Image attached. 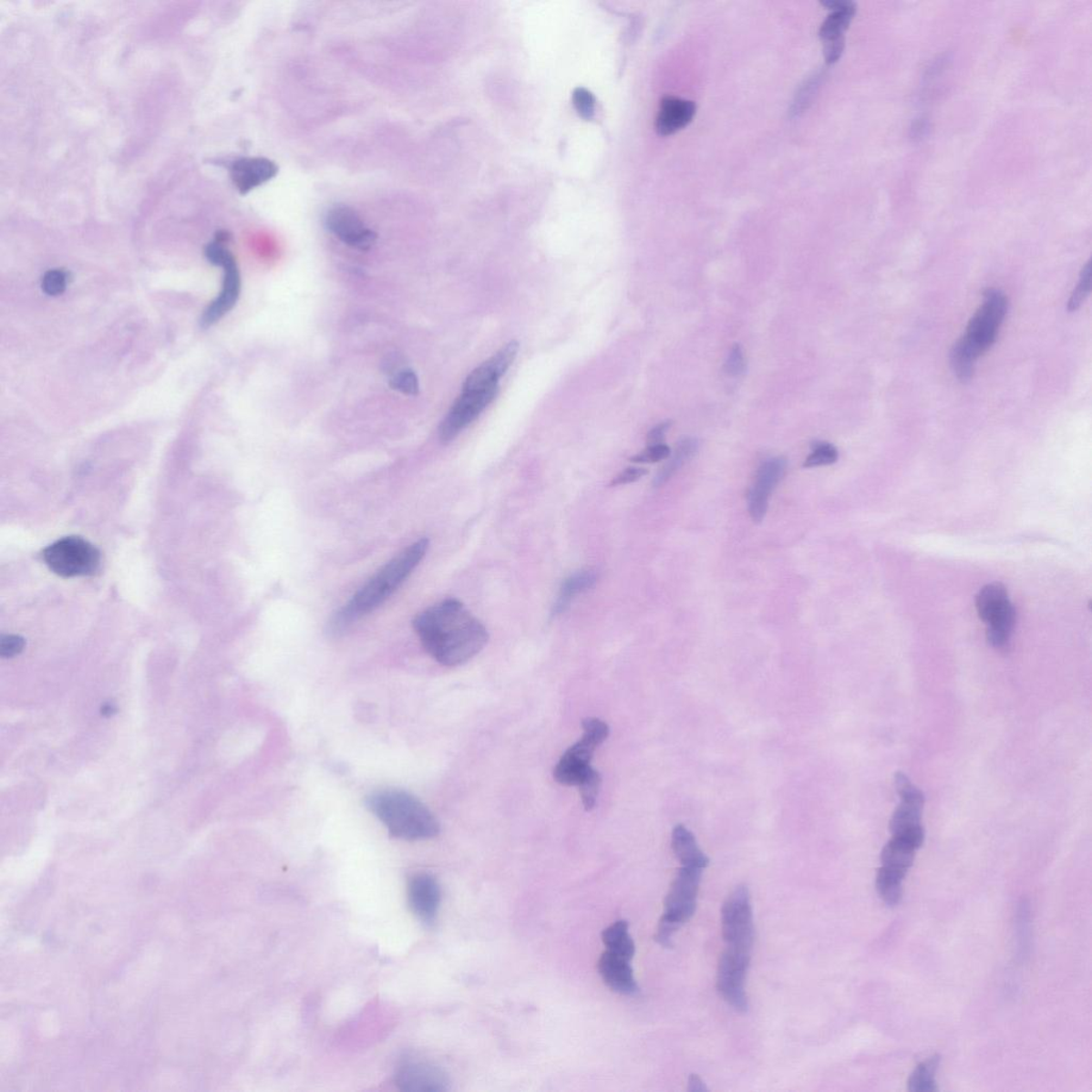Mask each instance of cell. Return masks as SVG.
<instances>
[{"label":"cell","mask_w":1092,"mask_h":1092,"mask_svg":"<svg viewBox=\"0 0 1092 1092\" xmlns=\"http://www.w3.org/2000/svg\"><path fill=\"white\" fill-rule=\"evenodd\" d=\"M413 627L425 650L448 667L472 660L489 642L486 626L456 599L420 613L413 620Z\"/></svg>","instance_id":"6da1fadb"},{"label":"cell","mask_w":1092,"mask_h":1092,"mask_svg":"<svg viewBox=\"0 0 1092 1092\" xmlns=\"http://www.w3.org/2000/svg\"><path fill=\"white\" fill-rule=\"evenodd\" d=\"M428 548L429 540L420 539L394 557L338 612L332 630L340 632L384 604L424 560Z\"/></svg>","instance_id":"7a4b0ae2"},{"label":"cell","mask_w":1092,"mask_h":1092,"mask_svg":"<svg viewBox=\"0 0 1092 1092\" xmlns=\"http://www.w3.org/2000/svg\"><path fill=\"white\" fill-rule=\"evenodd\" d=\"M366 806L394 838L420 840L440 833L436 816L417 797L404 790H380L368 797Z\"/></svg>","instance_id":"3957f363"},{"label":"cell","mask_w":1092,"mask_h":1092,"mask_svg":"<svg viewBox=\"0 0 1092 1092\" xmlns=\"http://www.w3.org/2000/svg\"><path fill=\"white\" fill-rule=\"evenodd\" d=\"M702 869L682 866L671 883L664 901V910L658 924L655 940L664 947L673 945L674 934L685 924L695 912L696 900L702 877Z\"/></svg>","instance_id":"277c9868"},{"label":"cell","mask_w":1092,"mask_h":1092,"mask_svg":"<svg viewBox=\"0 0 1092 1092\" xmlns=\"http://www.w3.org/2000/svg\"><path fill=\"white\" fill-rule=\"evenodd\" d=\"M582 737L564 753L556 765L554 778L558 783L567 787H579L589 771L590 762L598 747L603 744L610 734V727L599 718L582 721Z\"/></svg>","instance_id":"5b68a950"},{"label":"cell","mask_w":1092,"mask_h":1092,"mask_svg":"<svg viewBox=\"0 0 1092 1092\" xmlns=\"http://www.w3.org/2000/svg\"><path fill=\"white\" fill-rule=\"evenodd\" d=\"M1008 309L1006 294L995 288L984 294V303L970 320L968 330L960 338L975 360L994 346Z\"/></svg>","instance_id":"8992f818"},{"label":"cell","mask_w":1092,"mask_h":1092,"mask_svg":"<svg viewBox=\"0 0 1092 1092\" xmlns=\"http://www.w3.org/2000/svg\"><path fill=\"white\" fill-rule=\"evenodd\" d=\"M721 931L727 949L751 953L756 928L748 888L739 886L721 909Z\"/></svg>","instance_id":"52a82bcc"},{"label":"cell","mask_w":1092,"mask_h":1092,"mask_svg":"<svg viewBox=\"0 0 1092 1092\" xmlns=\"http://www.w3.org/2000/svg\"><path fill=\"white\" fill-rule=\"evenodd\" d=\"M44 561L54 573L62 577L91 575L99 567V551L79 537L58 540L44 551Z\"/></svg>","instance_id":"ba28073f"},{"label":"cell","mask_w":1092,"mask_h":1092,"mask_svg":"<svg viewBox=\"0 0 1092 1092\" xmlns=\"http://www.w3.org/2000/svg\"><path fill=\"white\" fill-rule=\"evenodd\" d=\"M205 256L213 265L223 268L224 278L222 290L218 297L207 307L201 318L203 328L211 326L221 320L235 306L241 294V273L235 257L225 247V243L217 241L207 244Z\"/></svg>","instance_id":"9c48e42d"},{"label":"cell","mask_w":1092,"mask_h":1092,"mask_svg":"<svg viewBox=\"0 0 1092 1092\" xmlns=\"http://www.w3.org/2000/svg\"><path fill=\"white\" fill-rule=\"evenodd\" d=\"M748 952L726 949L717 969V989L723 999L739 1013L748 1010L746 994L747 972L750 964Z\"/></svg>","instance_id":"30bf717a"},{"label":"cell","mask_w":1092,"mask_h":1092,"mask_svg":"<svg viewBox=\"0 0 1092 1092\" xmlns=\"http://www.w3.org/2000/svg\"><path fill=\"white\" fill-rule=\"evenodd\" d=\"M498 394V386L480 392H463L457 399L453 407L444 418L438 436L443 443H449L467 427L479 417V414L492 403Z\"/></svg>","instance_id":"8fae6325"},{"label":"cell","mask_w":1092,"mask_h":1092,"mask_svg":"<svg viewBox=\"0 0 1092 1092\" xmlns=\"http://www.w3.org/2000/svg\"><path fill=\"white\" fill-rule=\"evenodd\" d=\"M788 461L783 457L771 458L757 469L755 482L749 489L748 511L753 522L762 523L768 510L771 493L786 475Z\"/></svg>","instance_id":"7c38bea8"},{"label":"cell","mask_w":1092,"mask_h":1092,"mask_svg":"<svg viewBox=\"0 0 1092 1092\" xmlns=\"http://www.w3.org/2000/svg\"><path fill=\"white\" fill-rule=\"evenodd\" d=\"M326 228L347 246L367 251L376 241V234L364 224L359 213L347 205H336L326 213Z\"/></svg>","instance_id":"4fadbf2b"},{"label":"cell","mask_w":1092,"mask_h":1092,"mask_svg":"<svg viewBox=\"0 0 1092 1092\" xmlns=\"http://www.w3.org/2000/svg\"><path fill=\"white\" fill-rule=\"evenodd\" d=\"M520 344L511 341L498 351L491 359L482 363L470 373L463 385V392H480L498 386V381L512 366L518 355Z\"/></svg>","instance_id":"5bb4252c"},{"label":"cell","mask_w":1092,"mask_h":1092,"mask_svg":"<svg viewBox=\"0 0 1092 1092\" xmlns=\"http://www.w3.org/2000/svg\"><path fill=\"white\" fill-rule=\"evenodd\" d=\"M399 1089L409 1092H440L448 1089V1078L435 1066L410 1063L400 1066L397 1075Z\"/></svg>","instance_id":"9a60e30c"},{"label":"cell","mask_w":1092,"mask_h":1092,"mask_svg":"<svg viewBox=\"0 0 1092 1092\" xmlns=\"http://www.w3.org/2000/svg\"><path fill=\"white\" fill-rule=\"evenodd\" d=\"M279 167L265 157H249L237 160L231 167V178L237 191L247 194L255 188L277 177Z\"/></svg>","instance_id":"2e32d148"},{"label":"cell","mask_w":1092,"mask_h":1092,"mask_svg":"<svg viewBox=\"0 0 1092 1092\" xmlns=\"http://www.w3.org/2000/svg\"><path fill=\"white\" fill-rule=\"evenodd\" d=\"M409 902L418 918L426 922L436 920L441 902V889L430 875L422 874L412 878L409 884Z\"/></svg>","instance_id":"e0dca14e"},{"label":"cell","mask_w":1092,"mask_h":1092,"mask_svg":"<svg viewBox=\"0 0 1092 1092\" xmlns=\"http://www.w3.org/2000/svg\"><path fill=\"white\" fill-rule=\"evenodd\" d=\"M631 960L614 955L606 951L599 960V972L603 981L614 993L634 995L638 986L630 964Z\"/></svg>","instance_id":"ac0fdd59"},{"label":"cell","mask_w":1092,"mask_h":1092,"mask_svg":"<svg viewBox=\"0 0 1092 1092\" xmlns=\"http://www.w3.org/2000/svg\"><path fill=\"white\" fill-rule=\"evenodd\" d=\"M696 106L692 100L675 97L662 99L656 118V130L661 136H669L686 128L693 121Z\"/></svg>","instance_id":"d6986e66"},{"label":"cell","mask_w":1092,"mask_h":1092,"mask_svg":"<svg viewBox=\"0 0 1092 1092\" xmlns=\"http://www.w3.org/2000/svg\"><path fill=\"white\" fill-rule=\"evenodd\" d=\"M976 610L978 617L987 625L1015 612V606L1009 601L1006 587L997 582L988 583L978 592Z\"/></svg>","instance_id":"ffe728a7"},{"label":"cell","mask_w":1092,"mask_h":1092,"mask_svg":"<svg viewBox=\"0 0 1092 1092\" xmlns=\"http://www.w3.org/2000/svg\"><path fill=\"white\" fill-rule=\"evenodd\" d=\"M596 582H598V574L592 569L582 570L569 576L563 581L560 592H558L551 614L557 617L566 613L576 596L593 588Z\"/></svg>","instance_id":"44dd1931"},{"label":"cell","mask_w":1092,"mask_h":1092,"mask_svg":"<svg viewBox=\"0 0 1092 1092\" xmlns=\"http://www.w3.org/2000/svg\"><path fill=\"white\" fill-rule=\"evenodd\" d=\"M700 442L698 438L693 437L680 438L675 445L674 453H671L669 460L664 464V467L658 470L655 479H653V487L661 488L666 485L686 463L694 459L695 455L698 454Z\"/></svg>","instance_id":"7402d4cb"},{"label":"cell","mask_w":1092,"mask_h":1092,"mask_svg":"<svg viewBox=\"0 0 1092 1092\" xmlns=\"http://www.w3.org/2000/svg\"><path fill=\"white\" fill-rule=\"evenodd\" d=\"M671 846H673L675 855L682 866H692V868L702 870L707 868L709 859L700 850L694 834L687 828L682 825L675 828Z\"/></svg>","instance_id":"603a6c76"},{"label":"cell","mask_w":1092,"mask_h":1092,"mask_svg":"<svg viewBox=\"0 0 1092 1092\" xmlns=\"http://www.w3.org/2000/svg\"><path fill=\"white\" fill-rule=\"evenodd\" d=\"M856 8L855 3L843 0L842 5L833 9L832 15L827 17L819 31L821 40H823L825 46L826 44L845 41L844 33L849 28L852 17L855 16Z\"/></svg>","instance_id":"cb8c5ba5"},{"label":"cell","mask_w":1092,"mask_h":1092,"mask_svg":"<svg viewBox=\"0 0 1092 1092\" xmlns=\"http://www.w3.org/2000/svg\"><path fill=\"white\" fill-rule=\"evenodd\" d=\"M602 939L607 951L614 955L627 960H632L635 955V943L631 937L629 924L625 921H618L608 926L602 933Z\"/></svg>","instance_id":"d4e9b609"},{"label":"cell","mask_w":1092,"mask_h":1092,"mask_svg":"<svg viewBox=\"0 0 1092 1092\" xmlns=\"http://www.w3.org/2000/svg\"><path fill=\"white\" fill-rule=\"evenodd\" d=\"M906 872L881 866L876 877L877 892L889 906L899 905L902 899V881Z\"/></svg>","instance_id":"484cf974"},{"label":"cell","mask_w":1092,"mask_h":1092,"mask_svg":"<svg viewBox=\"0 0 1092 1092\" xmlns=\"http://www.w3.org/2000/svg\"><path fill=\"white\" fill-rule=\"evenodd\" d=\"M916 850H918L906 842V840L893 837L884 846L882 850V866H887V868L901 871L907 874V871L913 864Z\"/></svg>","instance_id":"4316f807"},{"label":"cell","mask_w":1092,"mask_h":1092,"mask_svg":"<svg viewBox=\"0 0 1092 1092\" xmlns=\"http://www.w3.org/2000/svg\"><path fill=\"white\" fill-rule=\"evenodd\" d=\"M940 1065V1056H932L916 1066L909 1077L908 1089L912 1092L937 1091L936 1072Z\"/></svg>","instance_id":"83f0119b"},{"label":"cell","mask_w":1092,"mask_h":1092,"mask_svg":"<svg viewBox=\"0 0 1092 1092\" xmlns=\"http://www.w3.org/2000/svg\"><path fill=\"white\" fill-rule=\"evenodd\" d=\"M975 362L974 357L965 349L962 342L958 341L953 345L951 353V366L957 378L963 384L972 379Z\"/></svg>","instance_id":"f1b7e54d"},{"label":"cell","mask_w":1092,"mask_h":1092,"mask_svg":"<svg viewBox=\"0 0 1092 1092\" xmlns=\"http://www.w3.org/2000/svg\"><path fill=\"white\" fill-rule=\"evenodd\" d=\"M839 460V451L834 445L828 442L812 444V453L807 457L803 468L814 469L831 466Z\"/></svg>","instance_id":"f546056e"},{"label":"cell","mask_w":1092,"mask_h":1092,"mask_svg":"<svg viewBox=\"0 0 1092 1092\" xmlns=\"http://www.w3.org/2000/svg\"><path fill=\"white\" fill-rule=\"evenodd\" d=\"M601 776L595 769L589 771L588 775L583 778L579 784L580 793L582 800V805L587 811H592L596 805L601 787Z\"/></svg>","instance_id":"4dcf8cb0"},{"label":"cell","mask_w":1092,"mask_h":1092,"mask_svg":"<svg viewBox=\"0 0 1092 1092\" xmlns=\"http://www.w3.org/2000/svg\"><path fill=\"white\" fill-rule=\"evenodd\" d=\"M67 285V274L64 270L52 269L43 275L42 290L48 296H59L64 294Z\"/></svg>","instance_id":"1f68e13d"},{"label":"cell","mask_w":1092,"mask_h":1092,"mask_svg":"<svg viewBox=\"0 0 1092 1092\" xmlns=\"http://www.w3.org/2000/svg\"><path fill=\"white\" fill-rule=\"evenodd\" d=\"M1090 290L1091 263L1088 262L1087 265H1086L1082 270L1081 278H1079V282L1075 292H1073L1071 294V298L1068 303V310L1070 312L1077 311L1078 307L1082 305L1085 299L1088 297Z\"/></svg>","instance_id":"d6a6232c"},{"label":"cell","mask_w":1092,"mask_h":1092,"mask_svg":"<svg viewBox=\"0 0 1092 1092\" xmlns=\"http://www.w3.org/2000/svg\"><path fill=\"white\" fill-rule=\"evenodd\" d=\"M747 362L742 345L734 344L725 362V373L732 378H737L745 374Z\"/></svg>","instance_id":"836d02e7"},{"label":"cell","mask_w":1092,"mask_h":1092,"mask_svg":"<svg viewBox=\"0 0 1092 1092\" xmlns=\"http://www.w3.org/2000/svg\"><path fill=\"white\" fill-rule=\"evenodd\" d=\"M391 387L406 395L416 397L419 391L418 379L411 369L403 370L391 380Z\"/></svg>","instance_id":"e575fe53"},{"label":"cell","mask_w":1092,"mask_h":1092,"mask_svg":"<svg viewBox=\"0 0 1092 1092\" xmlns=\"http://www.w3.org/2000/svg\"><path fill=\"white\" fill-rule=\"evenodd\" d=\"M670 455L671 448L664 443L646 448L642 453L633 456L630 460L634 463H656L668 459Z\"/></svg>","instance_id":"d590c367"},{"label":"cell","mask_w":1092,"mask_h":1092,"mask_svg":"<svg viewBox=\"0 0 1092 1092\" xmlns=\"http://www.w3.org/2000/svg\"><path fill=\"white\" fill-rule=\"evenodd\" d=\"M573 103L577 112L586 120H590L594 115V98L592 93L583 88H577L573 93Z\"/></svg>","instance_id":"8d00e7d4"},{"label":"cell","mask_w":1092,"mask_h":1092,"mask_svg":"<svg viewBox=\"0 0 1092 1092\" xmlns=\"http://www.w3.org/2000/svg\"><path fill=\"white\" fill-rule=\"evenodd\" d=\"M649 474V470L644 468H627L621 472L617 477H614L611 482L612 487L629 485V483L636 482L642 479L643 477Z\"/></svg>","instance_id":"74e56055"},{"label":"cell","mask_w":1092,"mask_h":1092,"mask_svg":"<svg viewBox=\"0 0 1092 1092\" xmlns=\"http://www.w3.org/2000/svg\"><path fill=\"white\" fill-rule=\"evenodd\" d=\"M24 639L20 636H4L0 642V654L4 657H14L23 651Z\"/></svg>","instance_id":"f35d334b"},{"label":"cell","mask_w":1092,"mask_h":1092,"mask_svg":"<svg viewBox=\"0 0 1092 1092\" xmlns=\"http://www.w3.org/2000/svg\"><path fill=\"white\" fill-rule=\"evenodd\" d=\"M671 426H673V420H664V422L660 423L656 425L654 428H652L648 433V437H646V443H648V447H652V445L664 444V438H666L667 432L671 428Z\"/></svg>","instance_id":"ab89813d"},{"label":"cell","mask_w":1092,"mask_h":1092,"mask_svg":"<svg viewBox=\"0 0 1092 1092\" xmlns=\"http://www.w3.org/2000/svg\"><path fill=\"white\" fill-rule=\"evenodd\" d=\"M706 1090H707L706 1085L705 1084V1082L702 1081V1078L698 1075H692L689 1077L688 1091L703 1092V1091H706Z\"/></svg>","instance_id":"60d3db41"},{"label":"cell","mask_w":1092,"mask_h":1092,"mask_svg":"<svg viewBox=\"0 0 1092 1092\" xmlns=\"http://www.w3.org/2000/svg\"><path fill=\"white\" fill-rule=\"evenodd\" d=\"M115 713L116 707L114 705H106L102 708V714L105 715V716H111V715Z\"/></svg>","instance_id":"b9f144b4"}]
</instances>
